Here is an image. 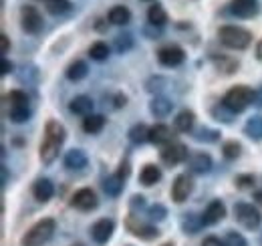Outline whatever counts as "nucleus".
I'll use <instances>...</instances> for the list:
<instances>
[{"instance_id": "nucleus-55", "label": "nucleus", "mask_w": 262, "mask_h": 246, "mask_svg": "<svg viewBox=\"0 0 262 246\" xmlns=\"http://www.w3.org/2000/svg\"><path fill=\"white\" fill-rule=\"evenodd\" d=\"M145 2H149V0H145Z\"/></svg>"}, {"instance_id": "nucleus-36", "label": "nucleus", "mask_w": 262, "mask_h": 246, "mask_svg": "<svg viewBox=\"0 0 262 246\" xmlns=\"http://www.w3.org/2000/svg\"><path fill=\"white\" fill-rule=\"evenodd\" d=\"M212 113H214V117H216L218 121H224V123L232 121V115H234V111H230L224 103H218V105L212 109Z\"/></svg>"}, {"instance_id": "nucleus-48", "label": "nucleus", "mask_w": 262, "mask_h": 246, "mask_svg": "<svg viewBox=\"0 0 262 246\" xmlns=\"http://www.w3.org/2000/svg\"><path fill=\"white\" fill-rule=\"evenodd\" d=\"M125 101H127V97H125V95H117V97H115V107H123V105H125Z\"/></svg>"}, {"instance_id": "nucleus-11", "label": "nucleus", "mask_w": 262, "mask_h": 246, "mask_svg": "<svg viewBox=\"0 0 262 246\" xmlns=\"http://www.w3.org/2000/svg\"><path fill=\"white\" fill-rule=\"evenodd\" d=\"M260 10L258 0H232L230 2V12L238 18H252Z\"/></svg>"}, {"instance_id": "nucleus-9", "label": "nucleus", "mask_w": 262, "mask_h": 246, "mask_svg": "<svg viewBox=\"0 0 262 246\" xmlns=\"http://www.w3.org/2000/svg\"><path fill=\"white\" fill-rule=\"evenodd\" d=\"M192 190H194L192 178H190L188 174H180V176L173 180V184H171V200L178 202V204H182V202H186V200L190 198Z\"/></svg>"}, {"instance_id": "nucleus-46", "label": "nucleus", "mask_w": 262, "mask_h": 246, "mask_svg": "<svg viewBox=\"0 0 262 246\" xmlns=\"http://www.w3.org/2000/svg\"><path fill=\"white\" fill-rule=\"evenodd\" d=\"M131 206L133 208H143L145 206V198L143 196H133L131 198Z\"/></svg>"}, {"instance_id": "nucleus-42", "label": "nucleus", "mask_w": 262, "mask_h": 246, "mask_svg": "<svg viewBox=\"0 0 262 246\" xmlns=\"http://www.w3.org/2000/svg\"><path fill=\"white\" fill-rule=\"evenodd\" d=\"M165 214H167V210H165L162 204H156V206L149 208V218H151V220H158V222H160V220L165 218Z\"/></svg>"}, {"instance_id": "nucleus-40", "label": "nucleus", "mask_w": 262, "mask_h": 246, "mask_svg": "<svg viewBox=\"0 0 262 246\" xmlns=\"http://www.w3.org/2000/svg\"><path fill=\"white\" fill-rule=\"evenodd\" d=\"M216 65H218V69H220V71H224V73H234V71L238 69V61L224 59V57H220V61L216 59Z\"/></svg>"}, {"instance_id": "nucleus-23", "label": "nucleus", "mask_w": 262, "mask_h": 246, "mask_svg": "<svg viewBox=\"0 0 262 246\" xmlns=\"http://www.w3.org/2000/svg\"><path fill=\"white\" fill-rule=\"evenodd\" d=\"M147 20H149V25L151 27H164L165 23H167V12H165V8L162 4H151L149 8H147Z\"/></svg>"}, {"instance_id": "nucleus-6", "label": "nucleus", "mask_w": 262, "mask_h": 246, "mask_svg": "<svg viewBox=\"0 0 262 246\" xmlns=\"http://www.w3.org/2000/svg\"><path fill=\"white\" fill-rule=\"evenodd\" d=\"M42 23H45V20H42L38 8H34L31 4H27V6L20 8V27H23L25 32H29V34H38V32L42 31Z\"/></svg>"}, {"instance_id": "nucleus-53", "label": "nucleus", "mask_w": 262, "mask_h": 246, "mask_svg": "<svg viewBox=\"0 0 262 246\" xmlns=\"http://www.w3.org/2000/svg\"><path fill=\"white\" fill-rule=\"evenodd\" d=\"M40 2H47V0H40Z\"/></svg>"}, {"instance_id": "nucleus-33", "label": "nucleus", "mask_w": 262, "mask_h": 246, "mask_svg": "<svg viewBox=\"0 0 262 246\" xmlns=\"http://www.w3.org/2000/svg\"><path fill=\"white\" fill-rule=\"evenodd\" d=\"M131 228V232L135 234V236H139V238H145V240H149V238H156L160 232H158V228H154V226H145V224H137V226H133V224H127Z\"/></svg>"}, {"instance_id": "nucleus-3", "label": "nucleus", "mask_w": 262, "mask_h": 246, "mask_svg": "<svg viewBox=\"0 0 262 246\" xmlns=\"http://www.w3.org/2000/svg\"><path fill=\"white\" fill-rule=\"evenodd\" d=\"M218 38L224 47L228 49H234V51H244L250 47L252 43V32L242 29V27H232V25H226L218 31Z\"/></svg>"}, {"instance_id": "nucleus-12", "label": "nucleus", "mask_w": 262, "mask_h": 246, "mask_svg": "<svg viewBox=\"0 0 262 246\" xmlns=\"http://www.w3.org/2000/svg\"><path fill=\"white\" fill-rule=\"evenodd\" d=\"M224 216H226V206L220 200H212L202 214V222H204V226H212V224H218Z\"/></svg>"}, {"instance_id": "nucleus-39", "label": "nucleus", "mask_w": 262, "mask_h": 246, "mask_svg": "<svg viewBox=\"0 0 262 246\" xmlns=\"http://www.w3.org/2000/svg\"><path fill=\"white\" fill-rule=\"evenodd\" d=\"M224 246H248L244 236L238 234V232H228L226 238H224Z\"/></svg>"}, {"instance_id": "nucleus-54", "label": "nucleus", "mask_w": 262, "mask_h": 246, "mask_svg": "<svg viewBox=\"0 0 262 246\" xmlns=\"http://www.w3.org/2000/svg\"><path fill=\"white\" fill-rule=\"evenodd\" d=\"M164 246H171V244H164Z\"/></svg>"}, {"instance_id": "nucleus-45", "label": "nucleus", "mask_w": 262, "mask_h": 246, "mask_svg": "<svg viewBox=\"0 0 262 246\" xmlns=\"http://www.w3.org/2000/svg\"><path fill=\"white\" fill-rule=\"evenodd\" d=\"M117 176H121L123 180L129 176V161L125 159V161H121V166H119V172H117Z\"/></svg>"}, {"instance_id": "nucleus-24", "label": "nucleus", "mask_w": 262, "mask_h": 246, "mask_svg": "<svg viewBox=\"0 0 262 246\" xmlns=\"http://www.w3.org/2000/svg\"><path fill=\"white\" fill-rule=\"evenodd\" d=\"M123 178L121 176H117V174H113V176H107L105 180H103V190H105V194L107 196H119L121 192H123Z\"/></svg>"}, {"instance_id": "nucleus-4", "label": "nucleus", "mask_w": 262, "mask_h": 246, "mask_svg": "<svg viewBox=\"0 0 262 246\" xmlns=\"http://www.w3.org/2000/svg\"><path fill=\"white\" fill-rule=\"evenodd\" d=\"M55 220L53 218H42L40 222H36L33 228L25 234L23 238V246H42L47 244L55 232Z\"/></svg>"}, {"instance_id": "nucleus-52", "label": "nucleus", "mask_w": 262, "mask_h": 246, "mask_svg": "<svg viewBox=\"0 0 262 246\" xmlns=\"http://www.w3.org/2000/svg\"><path fill=\"white\" fill-rule=\"evenodd\" d=\"M254 200L262 206V192H256V194H254Z\"/></svg>"}, {"instance_id": "nucleus-51", "label": "nucleus", "mask_w": 262, "mask_h": 246, "mask_svg": "<svg viewBox=\"0 0 262 246\" xmlns=\"http://www.w3.org/2000/svg\"><path fill=\"white\" fill-rule=\"evenodd\" d=\"M256 105H260V107H262V87L256 91Z\"/></svg>"}, {"instance_id": "nucleus-50", "label": "nucleus", "mask_w": 262, "mask_h": 246, "mask_svg": "<svg viewBox=\"0 0 262 246\" xmlns=\"http://www.w3.org/2000/svg\"><path fill=\"white\" fill-rule=\"evenodd\" d=\"M256 57L262 61V40H258V45H256Z\"/></svg>"}, {"instance_id": "nucleus-18", "label": "nucleus", "mask_w": 262, "mask_h": 246, "mask_svg": "<svg viewBox=\"0 0 262 246\" xmlns=\"http://www.w3.org/2000/svg\"><path fill=\"white\" fill-rule=\"evenodd\" d=\"M107 18H109L111 25H115V27H123V25H127V23L131 20V10L127 8V6H123V4H115V6L109 10Z\"/></svg>"}, {"instance_id": "nucleus-38", "label": "nucleus", "mask_w": 262, "mask_h": 246, "mask_svg": "<svg viewBox=\"0 0 262 246\" xmlns=\"http://www.w3.org/2000/svg\"><path fill=\"white\" fill-rule=\"evenodd\" d=\"M6 99H8V105H29V95L20 89L10 91Z\"/></svg>"}, {"instance_id": "nucleus-15", "label": "nucleus", "mask_w": 262, "mask_h": 246, "mask_svg": "<svg viewBox=\"0 0 262 246\" xmlns=\"http://www.w3.org/2000/svg\"><path fill=\"white\" fill-rule=\"evenodd\" d=\"M149 141L156 146H165L173 141V131L171 127H167L164 123H158L154 127H149Z\"/></svg>"}, {"instance_id": "nucleus-44", "label": "nucleus", "mask_w": 262, "mask_h": 246, "mask_svg": "<svg viewBox=\"0 0 262 246\" xmlns=\"http://www.w3.org/2000/svg\"><path fill=\"white\" fill-rule=\"evenodd\" d=\"M202 246H224V242L220 238H216V236H208V238H204Z\"/></svg>"}, {"instance_id": "nucleus-21", "label": "nucleus", "mask_w": 262, "mask_h": 246, "mask_svg": "<svg viewBox=\"0 0 262 246\" xmlns=\"http://www.w3.org/2000/svg\"><path fill=\"white\" fill-rule=\"evenodd\" d=\"M194 123H196V115H194V111H190V109L180 111L178 117L173 119V125H176V129H178L180 133H188V131H192Z\"/></svg>"}, {"instance_id": "nucleus-26", "label": "nucleus", "mask_w": 262, "mask_h": 246, "mask_svg": "<svg viewBox=\"0 0 262 246\" xmlns=\"http://www.w3.org/2000/svg\"><path fill=\"white\" fill-rule=\"evenodd\" d=\"M87 73H89V67H87L85 61H75L67 67V79L69 81H75V83L81 81V79H85Z\"/></svg>"}, {"instance_id": "nucleus-56", "label": "nucleus", "mask_w": 262, "mask_h": 246, "mask_svg": "<svg viewBox=\"0 0 262 246\" xmlns=\"http://www.w3.org/2000/svg\"><path fill=\"white\" fill-rule=\"evenodd\" d=\"M77 246H81V244H77Z\"/></svg>"}, {"instance_id": "nucleus-16", "label": "nucleus", "mask_w": 262, "mask_h": 246, "mask_svg": "<svg viewBox=\"0 0 262 246\" xmlns=\"http://www.w3.org/2000/svg\"><path fill=\"white\" fill-rule=\"evenodd\" d=\"M93 99L91 97H87V95H79V97H75L73 101H71V105H69V109L75 113V115H83V117H87V115H91L93 113Z\"/></svg>"}, {"instance_id": "nucleus-25", "label": "nucleus", "mask_w": 262, "mask_h": 246, "mask_svg": "<svg viewBox=\"0 0 262 246\" xmlns=\"http://www.w3.org/2000/svg\"><path fill=\"white\" fill-rule=\"evenodd\" d=\"M244 133L252 139V141H262V115L250 117L244 125Z\"/></svg>"}, {"instance_id": "nucleus-1", "label": "nucleus", "mask_w": 262, "mask_h": 246, "mask_svg": "<svg viewBox=\"0 0 262 246\" xmlns=\"http://www.w3.org/2000/svg\"><path fill=\"white\" fill-rule=\"evenodd\" d=\"M67 131L63 127V123H59L57 119H49L45 125V137L40 141V148H38V155H40V161L45 166H51L57 155L61 152L63 144H65Z\"/></svg>"}, {"instance_id": "nucleus-30", "label": "nucleus", "mask_w": 262, "mask_h": 246, "mask_svg": "<svg viewBox=\"0 0 262 246\" xmlns=\"http://www.w3.org/2000/svg\"><path fill=\"white\" fill-rule=\"evenodd\" d=\"M204 226V222H202V216H196V214H184L182 218V228L186 230V234H196L198 230Z\"/></svg>"}, {"instance_id": "nucleus-2", "label": "nucleus", "mask_w": 262, "mask_h": 246, "mask_svg": "<svg viewBox=\"0 0 262 246\" xmlns=\"http://www.w3.org/2000/svg\"><path fill=\"white\" fill-rule=\"evenodd\" d=\"M254 101H256V93L252 91L250 87H246V85L230 87L226 95H224V99H222V103L228 107L230 111H234V113H242Z\"/></svg>"}, {"instance_id": "nucleus-14", "label": "nucleus", "mask_w": 262, "mask_h": 246, "mask_svg": "<svg viewBox=\"0 0 262 246\" xmlns=\"http://www.w3.org/2000/svg\"><path fill=\"white\" fill-rule=\"evenodd\" d=\"M188 166H190V172L194 174H208L212 170V157L204 152H194L188 157Z\"/></svg>"}, {"instance_id": "nucleus-19", "label": "nucleus", "mask_w": 262, "mask_h": 246, "mask_svg": "<svg viewBox=\"0 0 262 246\" xmlns=\"http://www.w3.org/2000/svg\"><path fill=\"white\" fill-rule=\"evenodd\" d=\"M171 109H173V103L167 99V97H162V95H158L156 99H151V103H149V111H151V115H156V117H167L169 113H171Z\"/></svg>"}, {"instance_id": "nucleus-49", "label": "nucleus", "mask_w": 262, "mask_h": 246, "mask_svg": "<svg viewBox=\"0 0 262 246\" xmlns=\"http://www.w3.org/2000/svg\"><path fill=\"white\" fill-rule=\"evenodd\" d=\"M8 184V170H6V166H2V186Z\"/></svg>"}, {"instance_id": "nucleus-27", "label": "nucleus", "mask_w": 262, "mask_h": 246, "mask_svg": "<svg viewBox=\"0 0 262 246\" xmlns=\"http://www.w3.org/2000/svg\"><path fill=\"white\" fill-rule=\"evenodd\" d=\"M127 135H129L131 144L141 146V144L149 141V127H147L145 123H135V125L129 129V133H127Z\"/></svg>"}, {"instance_id": "nucleus-35", "label": "nucleus", "mask_w": 262, "mask_h": 246, "mask_svg": "<svg viewBox=\"0 0 262 246\" xmlns=\"http://www.w3.org/2000/svg\"><path fill=\"white\" fill-rule=\"evenodd\" d=\"M194 137H196L198 141L214 144V141H218V139H220V131H216V129H208V127H202V129H198L196 133H194Z\"/></svg>"}, {"instance_id": "nucleus-29", "label": "nucleus", "mask_w": 262, "mask_h": 246, "mask_svg": "<svg viewBox=\"0 0 262 246\" xmlns=\"http://www.w3.org/2000/svg\"><path fill=\"white\" fill-rule=\"evenodd\" d=\"M103 127H105V117H103V115L91 113V115H87V117L83 119V131H85V133H99Z\"/></svg>"}, {"instance_id": "nucleus-8", "label": "nucleus", "mask_w": 262, "mask_h": 246, "mask_svg": "<svg viewBox=\"0 0 262 246\" xmlns=\"http://www.w3.org/2000/svg\"><path fill=\"white\" fill-rule=\"evenodd\" d=\"M71 204H73V208H77V210H81V212H89V210H95V208H97L99 202H97L95 192H93L91 188H81V190H77V192L73 194Z\"/></svg>"}, {"instance_id": "nucleus-47", "label": "nucleus", "mask_w": 262, "mask_h": 246, "mask_svg": "<svg viewBox=\"0 0 262 246\" xmlns=\"http://www.w3.org/2000/svg\"><path fill=\"white\" fill-rule=\"evenodd\" d=\"M10 71H12V63L8 59H2V75H8Z\"/></svg>"}, {"instance_id": "nucleus-34", "label": "nucleus", "mask_w": 262, "mask_h": 246, "mask_svg": "<svg viewBox=\"0 0 262 246\" xmlns=\"http://www.w3.org/2000/svg\"><path fill=\"white\" fill-rule=\"evenodd\" d=\"M115 51L119 53V55H123V53H127L133 49V36H131L129 32H125V34H119L117 38H115Z\"/></svg>"}, {"instance_id": "nucleus-31", "label": "nucleus", "mask_w": 262, "mask_h": 246, "mask_svg": "<svg viewBox=\"0 0 262 246\" xmlns=\"http://www.w3.org/2000/svg\"><path fill=\"white\" fill-rule=\"evenodd\" d=\"M45 8H47V12H51L55 16H61V14L71 10V2L69 0H47Z\"/></svg>"}, {"instance_id": "nucleus-22", "label": "nucleus", "mask_w": 262, "mask_h": 246, "mask_svg": "<svg viewBox=\"0 0 262 246\" xmlns=\"http://www.w3.org/2000/svg\"><path fill=\"white\" fill-rule=\"evenodd\" d=\"M162 180V170L154 163H147L143 166V170L139 172V182L143 186H154Z\"/></svg>"}, {"instance_id": "nucleus-10", "label": "nucleus", "mask_w": 262, "mask_h": 246, "mask_svg": "<svg viewBox=\"0 0 262 246\" xmlns=\"http://www.w3.org/2000/svg\"><path fill=\"white\" fill-rule=\"evenodd\" d=\"M184 59H186V51L178 45H167L158 51V61L164 67H178L184 63Z\"/></svg>"}, {"instance_id": "nucleus-43", "label": "nucleus", "mask_w": 262, "mask_h": 246, "mask_svg": "<svg viewBox=\"0 0 262 246\" xmlns=\"http://www.w3.org/2000/svg\"><path fill=\"white\" fill-rule=\"evenodd\" d=\"M8 51H10V40H8L6 34H0V53L6 55Z\"/></svg>"}, {"instance_id": "nucleus-13", "label": "nucleus", "mask_w": 262, "mask_h": 246, "mask_svg": "<svg viewBox=\"0 0 262 246\" xmlns=\"http://www.w3.org/2000/svg\"><path fill=\"white\" fill-rule=\"evenodd\" d=\"M113 228H115L113 220H107V218L97 220V222L91 226V236H93V240H95L97 244H105V242L111 238Z\"/></svg>"}, {"instance_id": "nucleus-28", "label": "nucleus", "mask_w": 262, "mask_h": 246, "mask_svg": "<svg viewBox=\"0 0 262 246\" xmlns=\"http://www.w3.org/2000/svg\"><path fill=\"white\" fill-rule=\"evenodd\" d=\"M31 117V107L29 105H10L8 107V119L12 123H25Z\"/></svg>"}, {"instance_id": "nucleus-7", "label": "nucleus", "mask_w": 262, "mask_h": 246, "mask_svg": "<svg viewBox=\"0 0 262 246\" xmlns=\"http://www.w3.org/2000/svg\"><path fill=\"white\" fill-rule=\"evenodd\" d=\"M160 157H162V161H164L165 166H178L182 161H188L190 154H188V148L184 144L171 141V144H165L164 148H162Z\"/></svg>"}, {"instance_id": "nucleus-32", "label": "nucleus", "mask_w": 262, "mask_h": 246, "mask_svg": "<svg viewBox=\"0 0 262 246\" xmlns=\"http://www.w3.org/2000/svg\"><path fill=\"white\" fill-rule=\"evenodd\" d=\"M89 57L93 59V61H107V57H109V47L103 43V40H97V43H93L91 47H89Z\"/></svg>"}, {"instance_id": "nucleus-17", "label": "nucleus", "mask_w": 262, "mask_h": 246, "mask_svg": "<svg viewBox=\"0 0 262 246\" xmlns=\"http://www.w3.org/2000/svg\"><path fill=\"white\" fill-rule=\"evenodd\" d=\"M53 194H55V186L51 180H47V178H40V180H36L33 186V196L38 200V202H49L51 198H53Z\"/></svg>"}, {"instance_id": "nucleus-41", "label": "nucleus", "mask_w": 262, "mask_h": 246, "mask_svg": "<svg viewBox=\"0 0 262 246\" xmlns=\"http://www.w3.org/2000/svg\"><path fill=\"white\" fill-rule=\"evenodd\" d=\"M254 186V176H238L236 178V188L238 190H248V188H252Z\"/></svg>"}, {"instance_id": "nucleus-20", "label": "nucleus", "mask_w": 262, "mask_h": 246, "mask_svg": "<svg viewBox=\"0 0 262 246\" xmlns=\"http://www.w3.org/2000/svg\"><path fill=\"white\" fill-rule=\"evenodd\" d=\"M87 163H89V157H87V154L83 150H71V152H67L65 168H69V170H83V168H87Z\"/></svg>"}, {"instance_id": "nucleus-5", "label": "nucleus", "mask_w": 262, "mask_h": 246, "mask_svg": "<svg viewBox=\"0 0 262 246\" xmlns=\"http://www.w3.org/2000/svg\"><path fill=\"white\" fill-rule=\"evenodd\" d=\"M234 214H236V220H238L244 228H248V230L258 228L262 222V216H260V212H258V208H254L252 204H244V202L236 204V206H234Z\"/></svg>"}, {"instance_id": "nucleus-37", "label": "nucleus", "mask_w": 262, "mask_h": 246, "mask_svg": "<svg viewBox=\"0 0 262 246\" xmlns=\"http://www.w3.org/2000/svg\"><path fill=\"white\" fill-rule=\"evenodd\" d=\"M240 152H242V146L238 141H226L222 146V154H224L226 159H236L240 155Z\"/></svg>"}]
</instances>
